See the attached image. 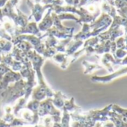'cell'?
<instances>
[{"mask_svg": "<svg viewBox=\"0 0 127 127\" xmlns=\"http://www.w3.org/2000/svg\"><path fill=\"white\" fill-rule=\"evenodd\" d=\"M111 111L125 117H127V108H123L122 107H120L118 105L116 104H112V107H111Z\"/></svg>", "mask_w": 127, "mask_h": 127, "instance_id": "5b68a950", "label": "cell"}, {"mask_svg": "<svg viewBox=\"0 0 127 127\" xmlns=\"http://www.w3.org/2000/svg\"><path fill=\"white\" fill-rule=\"evenodd\" d=\"M125 29H126V37L124 38V40H125V44H126V50L127 51V26H125Z\"/></svg>", "mask_w": 127, "mask_h": 127, "instance_id": "9c48e42d", "label": "cell"}, {"mask_svg": "<svg viewBox=\"0 0 127 127\" xmlns=\"http://www.w3.org/2000/svg\"><path fill=\"white\" fill-rule=\"evenodd\" d=\"M94 127H114L113 123L110 120L105 122H96Z\"/></svg>", "mask_w": 127, "mask_h": 127, "instance_id": "52a82bcc", "label": "cell"}, {"mask_svg": "<svg viewBox=\"0 0 127 127\" xmlns=\"http://www.w3.org/2000/svg\"><path fill=\"white\" fill-rule=\"evenodd\" d=\"M109 120L111 121L114 127H127V117H125L113 111L108 114Z\"/></svg>", "mask_w": 127, "mask_h": 127, "instance_id": "3957f363", "label": "cell"}, {"mask_svg": "<svg viewBox=\"0 0 127 127\" xmlns=\"http://www.w3.org/2000/svg\"><path fill=\"white\" fill-rule=\"evenodd\" d=\"M127 75V67L125 68H123L121 70L114 71L112 73H110L105 76H93L91 77V81L95 82H101V83H108L113 81L114 79L120 77L122 76Z\"/></svg>", "mask_w": 127, "mask_h": 127, "instance_id": "7a4b0ae2", "label": "cell"}, {"mask_svg": "<svg viewBox=\"0 0 127 127\" xmlns=\"http://www.w3.org/2000/svg\"><path fill=\"white\" fill-rule=\"evenodd\" d=\"M125 40L123 37H120L115 43L117 46V49H126V44H125Z\"/></svg>", "mask_w": 127, "mask_h": 127, "instance_id": "ba28073f", "label": "cell"}, {"mask_svg": "<svg viewBox=\"0 0 127 127\" xmlns=\"http://www.w3.org/2000/svg\"><path fill=\"white\" fill-rule=\"evenodd\" d=\"M112 104H110L101 110H92L83 115V120L85 121H90L93 123L96 122H105L109 120L108 114L111 111Z\"/></svg>", "mask_w": 127, "mask_h": 127, "instance_id": "6da1fadb", "label": "cell"}, {"mask_svg": "<svg viewBox=\"0 0 127 127\" xmlns=\"http://www.w3.org/2000/svg\"><path fill=\"white\" fill-rule=\"evenodd\" d=\"M127 55V51L126 49H117L114 55H113L116 58L123 59Z\"/></svg>", "mask_w": 127, "mask_h": 127, "instance_id": "8992f818", "label": "cell"}, {"mask_svg": "<svg viewBox=\"0 0 127 127\" xmlns=\"http://www.w3.org/2000/svg\"><path fill=\"white\" fill-rule=\"evenodd\" d=\"M84 67H85V74H89L91 73L94 70H99V69H102L103 67L99 64H91L89 63L86 61L82 62Z\"/></svg>", "mask_w": 127, "mask_h": 127, "instance_id": "277c9868", "label": "cell"}]
</instances>
